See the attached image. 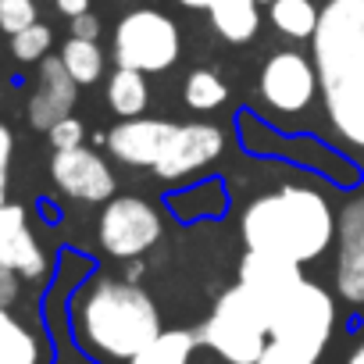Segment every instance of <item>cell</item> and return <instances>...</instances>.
<instances>
[{
  "label": "cell",
  "instance_id": "6",
  "mask_svg": "<svg viewBox=\"0 0 364 364\" xmlns=\"http://www.w3.org/2000/svg\"><path fill=\"white\" fill-rule=\"evenodd\" d=\"M178 50H182L178 29L161 11H150V8L129 11L114 29V61H118V68H136L143 75L164 72V68H171L178 61Z\"/></svg>",
  "mask_w": 364,
  "mask_h": 364
},
{
  "label": "cell",
  "instance_id": "24",
  "mask_svg": "<svg viewBox=\"0 0 364 364\" xmlns=\"http://www.w3.org/2000/svg\"><path fill=\"white\" fill-rule=\"evenodd\" d=\"M47 139H50L54 154H58V150H75V146H82V122H79L75 114H68V118H61L54 129H47Z\"/></svg>",
  "mask_w": 364,
  "mask_h": 364
},
{
  "label": "cell",
  "instance_id": "13",
  "mask_svg": "<svg viewBox=\"0 0 364 364\" xmlns=\"http://www.w3.org/2000/svg\"><path fill=\"white\" fill-rule=\"evenodd\" d=\"M79 97V82L68 75L61 58H43L40 61V75H36V90L29 97V122L36 129H54L61 118L72 114Z\"/></svg>",
  "mask_w": 364,
  "mask_h": 364
},
{
  "label": "cell",
  "instance_id": "4",
  "mask_svg": "<svg viewBox=\"0 0 364 364\" xmlns=\"http://www.w3.org/2000/svg\"><path fill=\"white\" fill-rule=\"evenodd\" d=\"M332 325L336 300L321 286L304 279L300 289L272 311L268 346L257 364H318V357L328 346Z\"/></svg>",
  "mask_w": 364,
  "mask_h": 364
},
{
  "label": "cell",
  "instance_id": "1",
  "mask_svg": "<svg viewBox=\"0 0 364 364\" xmlns=\"http://www.w3.org/2000/svg\"><path fill=\"white\" fill-rule=\"evenodd\" d=\"M311 43L328 122L364 150V0H328Z\"/></svg>",
  "mask_w": 364,
  "mask_h": 364
},
{
  "label": "cell",
  "instance_id": "17",
  "mask_svg": "<svg viewBox=\"0 0 364 364\" xmlns=\"http://www.w3.org/2000/svg\"><path fill=\"white\" fill-rule=\"evenodd\" d=\"M107 104L114 114L122 118H139L150 104V86H146V75L136 72V68H118L111 79H107Z\"/></svg>",
  "mask_w": 364,
  "mask_h": 364
},
{
  "label": "cell",
  "instance_id": "22",
  "mask_svg": "<svg viewBox=\"0 0 364 364\" xmlns=\"http://www.w3.org/2000/svg\"><path fill=\"white\" fill-rule=\"evenodd\" d=\"M50 43H54L50 26L36 22V26H29V29H22V33L11 36V54H15L22 65H33V61H43V58H47Z\"/></svg>",
  "mask_w": 364,
  "mask_h": 364
},
{
  "label": "cell",
  "instance_id": "19",
  "mask_svg": "<svg viewBox=\"0 0 364 364\" xmlns=\"http://www.w3.org/2000/svg\"><path fill=\"white\" fill-rule=\"evenodd\" d=\"M0 364H40V339L8 307H0Z\"/></svg>",
  "mask_w": 364,
  "mask_h": 364
},
{
  "label": "cell",
  "instance_id": "9",
  "mask_svg": "<svg viewBox=\"0 0 364 364\" xmlns=\"http://www.w3.org/2000/svg\"><path fill=\"white\" fill-rule=\"evenodd\" d=\"M50 175H54V186L72 200L107 204L114 197V175H111L107 161L90 146L58 150L50 161Z\"/></svg>",
  "mask_w": 364,
  "mask_h": 364
},
{
  "label": "cell",
  "instance_id": "31",
  "mask_svg": "<svg viewBox=\"0 0 364 364\" xmlns=\"http://www.w3.org/2000/svg\"><path fill=\"white\" fill-rule=\"evenodd\" d=\"M257 4H272V0H257Z\"/></svg>",
  "mask_w": 364,
  "mask_h": 364
},
{
  "label": "cell",
  "instance_id": "14",
  "mask_svg": "<svg viewBox=\"0 0 364 364\" xmlns=\"http://www.w3.org/2000/svg\"><path fill=\"white\" fill-rule=\"evenodd\" d=\"M171 122H161V118H122L107 136V150L129 164V168H154L164 143L171 139Z\"/></svg>",
  "mask_w": 364,
  "mask_h": 364
},
{
  "label": "cell",
  "instance_id": "15",
  "mask_svg": "<svg viewBox=\"0 0 364 364\" xmlns=\"http://www.w3.org/2000/svg\"><path fill=\"white\" fill-rule=\"evenodd\" d=\"M211 26L222 40L229 43H247L257 36L261 26V11H257V0H211Z\"/></svg>",
  "mask_w": 364,
  "mask_h": 364
},
{
  "label": "cell",
  "instance_id": "23",
  "mask_svg": "<svg viewBox=\"0 0 364 364\" xmlns=\"http://www.w3.org/2000/svg\"><path fill=\"white\" fill-rule=\"evenodd\" d=\"M36 0H0V29L8 36L36 26Z\"/></svg>",
  "mask_w": 364,
  "mask_h": 364
},
{
  "label": "cell",
  "instance_id": "26",
  "mask_svg": "<svg viewBox=\"0 0 364 364\" xmlns=\"http://www.w3.org/2000/svg\"><path fill=\"white\" fill-rule=\"evenodd\" d=\"M15 296H18V272H11L0 261V307H11Z\"/></svg>",
  "mask_w": 364,
  "mask_h": 364
},
{
  "label": "cell",
  "instance_id": "3",
  "mask_svg": "<svg viewBox=\"0 0 364 364\" xmlns=\"http://www.w3.org/2000/svg\"><path fill=\"white\" fill-rule=\"evenodd\" d=\"M75 325L93 353L107 360H132L161 332V314L146 289L100 279L86 289V296H79Z\"/></svg>",
  "mask_w": 364,
  "mask_h": 364
},
{
  "label": "cell",
  "instance_id": "28",
  "mask_svg": "<svg viewBox=\"0 0 364 364\" xmlns=\"http://www.w3.org/2000/svg\"><path fill=\"white\" fill-rule=\"evenodd\" d=\"M54 4H58V11L68 15V18H79V15L90 11V0H54Z\"/></svg>",
  "mask_w": 364,
  "mask_h": 364
},
{
  "label": "cell",
  "instance_id": "18",
  "mask_svg": "<svg viewBox=\"0 0 364 364\" xmlns=\"http://www.w3.org/2000/svg\"><path fill=\"white\" fill-rule=\"evenodd\" d=\"M268 18L289 40H314L321 11L314 8V0H272Z\"/></svg>",
  "mask_w": 364,
  "mask_h": 364
},
{
  "label": "cell",
  "instance_id": "12",
  "mask_svg": "<svg viewBox=\"0 0 364 364\" xmlns=\"http://www.w3.org/2000/svg\"><path fill=\"white\" fill-rule=\"evenodd\" d=\"M336 289L346 304H364V197H353L339 215Z\"/></svg>",
  "mask_w": 364,
  "mask_h": 364
},
{
  "label": "cell",
  "instance_id": "20",
  "mask_svg": "<svg viewBox=\"0 0 364 364\" xmlns=\"http://www.w3.org/2000/svg\"><path fill=\"white\" fill-rule=\"evenodd\" d=\"M61 61H65L68 75H72L79 86H93V82L104 75V50L97 47V40H79V36H72V40L61 47Z\"/></svg>",
  "mask_w": 364,
  "mask_h": 364
},
{
  "label": "cell",
  "instance_id": "25",
  "mask_svg": "<svg viewBox=\"0 0 364 364\" xmlns=\"http://www.w3.org/2000/svg\"><path fill=\"white\" fill-rule=\"evenodd\" d=\"M11 154H15V136H11V129L4 122H0V193H4V182H8Z\"/></svg>",
  "mask_w": 364,
  "mask_h": 364
},
{
  "label": "cell",
  "instance_id": "29",
  "mask_svg": "<svg viewBox=\"0 0 364 364\" xmlns=\"http://www.w3.org/2000/svg\"><path fill=\"white\" fill-rule=\"evenodd\" d=\"M346 364H364V343H360V346L350 353V360H346Z\"/></svg>",
  "mask_w": 364,
  "mask_h": 364
},
{
  "label": "cell",
  "instance_id": "7",
  "mask_svg": "<svg viewBox=\"0 0 364 364\" xmlns=\"http://www.w3.org/2000/svg\"><path fill=\"white\" fill-rule=\"evenodd\" d=\"M97 236L111 257L132 261L161 240V215L139 197H111L100 211Z\"/></svg>",
  "mask_w": 364,
  "mask_h": 364
},
{
  "label": "cell",
  "instance_id": "5",
  "mask_svg": "<svg viewBox=\"0 0 364 364\" xmlns=\"http://www.w3.org/2000/svg\"><path fill=\"white\" fill-rule=\"evenodd\" d=\"M268 332H272V311L243 286H232L229 293L218 296L215 311L208 314L200 343L229 364H257L268 346Z\"/></svg>",
  "mask_w": 364,
  "mask_h": 364
},
{
  "label": "cell",
  "instance_id": "21",
  "mask_svg": "<svg viewBox=\"0 0 364 364\" xmlns=\"http://www.w3.org/2000/svg\"><path fill=\"white\" fill-rule=\"evenodd\" d=\"M182 97H186V107H193V111H215L218 104H225L229 86L215 72L197 68V72H190L186 86H182Z\"/></svg>",
  "mask_w": 364,
  "mask_h": 364
},
{
  "label": "cell",
  "instance_id": "8",
  "mask_svg": "<svg viewBox=\"0 0 364 364\" xmlns=\"http://www.w3.org/2000/svg\"><path fill=\"white\" fill-rule=\"evenodd\" d=\"M318 93V68L300 50H279L261 68V97L279 114H300Z\"/></svg>",
  "mask_w": 364,
  "mask_h": 364
},
{
  "label": "cell",
  "instance_id": "27",
  "mask_svg": "<svg viewBox=\"0 0 364 364\" xmlns=\"http://www.w3.org/2000/svg\"><path fill=\"white\" fill-rule=\"evenodd\" d=\"M72 36H79V40H97V36H100V22L86 11V15L72 18Z\"/></svg>",
  "mask_w": 364,
  "mask_h": 364
},
{
  "label": "cell",
  "instance_id": "2",
  "mask_svg": "<svg viewBox=\"0 0 364 364\" xmlns=\"http://www.w3.org/2000/svg\"><path fill=\"white\" fill-rule=\"evenodd\" d=\"M247 250L279 254L296 264L321 257L336 240V215L318 190L282 186L257 197L240 222Z\"/></svg>",
  "mask_w": 364,
  "mask_h": 364
},
{
  "label": "cell",
  "instance_id": "11",
  "mask_svg": "<svg viewBox=\"0 0 364 364\" xmlns=\"http://www.w3.org/2000/svg\"><path fill=\"white\" fill-rule=\"evenodd\" d=\"M304 282V272L296 261L279 257V254H261V250H247L243 264H240V286L247 293H254L268 311H275L286 296H293Z\"/></svg>",
  "mask_w": 364,
  "mask_h": 364
},
{
  "label": "cell",
  "instance_id": "10",
  "mask_svg": "<svg viewBox=\"0 0 364 364\" xmlns=\"http://www.w3.org/2000/svg\"><path fill=\"white\" fill-rule=\"evenodd\" d=\"M225 146V136L218 125H208V122H193V125H175L171 129V139L164 143L154 171L164 178V182H178L200 168H208Z\"/></svg>",
  "mask_w": 364,
  "mask_h": 364
},
{
  "label": "cell",
  "instance_id": "30",
  "mask_svg": "<svg viewBox=\"0 0 364 364\" xmlns=\"http://www.w3.org/2000/svg\"><path fill=\"white\" fill-rule=\"evenodd\" d=\"M182 4H186V8H204V11H208L211 0H182Z\"/></svg>",
  "mask_w": 364,
  "mask_h": 364
},
{
  "label": "cell",
  "instance_id": "16",
  "mask_svg": "<svg viewBox=\"0 0 364 364\" xmlns=\"http://www.w3.org/2000/svg\"><path fill=\"white\" fill-rule=\"evenodd\" d=\"M200 336L190 332V328H161L129 364H190L193 350H197Z\"/></svg>",
  "mask_w": 364,
  "mask_h": 364
}]
</instances>
